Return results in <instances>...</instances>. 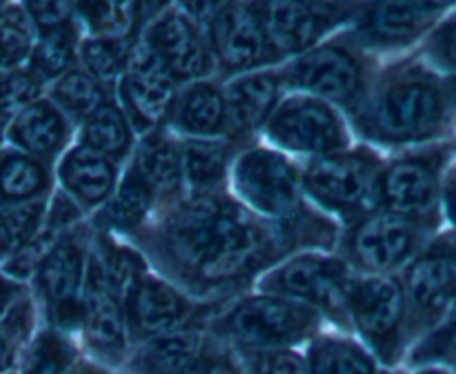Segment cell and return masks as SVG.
Returning <instances> with one entry per match:
<instances>
[{
    "label": "cell",
    "mask_w": 456,
    "mask_h": 374,
    "mask_svg": "<svg viewBox=\"0 0 456 374\" xmlns=\"http://www.w3.org/2000/svg\"><path fill=\"white\" fill-rule=\"evenodd\" d=\"M169 245L178 261L200 279L227 280L248 272L261 258L265 240L243 209L200 200L176 216Z\"/></svg>",
    "instance_id": "cell-1"
},
{
    "label": "cell",
    "mask_w": 456,
    "mask_h": 374,
    "mask_svg": "<svg viewBox=\"0 0 456 374\" xmlns=\"http://www.w3.org/2000/svg\"><path fill=\"white\" fill-rule=\"evenodd\" d=\"M314 323L307 307L283 298H252L236 307L230 316V332L252 347L288 346L305 337Z\"/></svg>",
    "instance_id": "cell-2"
},
{
    "label": "cell",
    "mask_w": 456,
    "mask_h": 374,
    "mask_svg": "<svg viewBox=\"0 0 456 374\" xmlns=\"http://www.w3.org/2000/svg\"><path fill=\"white\" fill-rule=\"evenodd\" d=\"M83 252L69 239L56 240L36 270L38 289L49 305V316L61 328L85 323L87 307L80 305L78 294L83 280Z\"/></svg>",
    "instance_id": "cell-3"
},
{
    "label": "cell",
    "mask_w": 456,
    "mask_h": 374,
    "mask_svg": "<svg viewBox=\"0 0 456 374\" xmlns=\"http://www.w3.org/2000/svg\"><path fill=\"white\" fill-rule=\"evenodd\" d=\"M236 185L249 205L267 214H285L297 205L298 178L274 151H252L236 167Z\"/></svg>",
    "instance_id": "cell-4"
},
{
    "label": "cell",
    "mask_w": 456,
    "mask_h": 374,
    "mask_svg": "<svg viewBox=\"0 0 456 374\" xmlns=\"http://www.w3.org/2000/svg\"><path fill=\"white\" fill-rule=\"evenodd\" d=\"M441 120V98L426 83H403L392 87L374 111V123L387 138L408 141L430 134Z\"/></svg>",
    "instance_id": "cell-5"
},
{
    "label": "cell",
    "mask_w": 456,
    "mask_h": 374,
    "mask_svg": "<svg viewBox=\"0 0 456 374\" xmlns=\"http://www.w3.org/2000/svg\"><path fill=\"white\" fill-rule=\"evenodd\" d=\"M272 138L288 150L323 154L341 142V125L337 116L316 101H289L281 107L270 127Z\"/></svg>",
    "instance_id": "cell-6"
},
{
    "label": "cell",
    "mask_w": 456,
    "mask_h": 374,
    "mask_svg": "<svg viewBox=\"0 0 456 374\" xmlns=\"http://www.w3.org/2000/svg\"><path fill=\"white\" fill-rule=\"evenodd\" d=\"M305 185L323 205L350 209L363 203L374 185V169L354 156H330L312 165Z\"/></svg>",
    "instance_id": "cell-7"
},
{
    "label": "cell",
    "mask_w": 456,
    "mask_h": 374,
    "mask_svg": "<svg viewBox=\"0 0 456 374\" xmlns=\"http://www.w3.org/2000/svg\"><path fill=\"white\" fill-rule=\"evenodd\" d=\"M212 40L218 58L234 69L256 65L267 52L263 20L254 9L243 7V4H232L216 13L212 25Z\"/></svg>",
    "instance_id": "cell-8"
},
{
    "label": "cell",
    "mask_w": 456,
    "mask_h": 374,
    "mask_svg": "<svg viewBox=\"0 0 456 374\" xmlns=\"http://www.w3.org/2000/svg\"><path fill=\"white\" fill-rule=\"evenodd\" d=\"M123 94L129 110L145 123L165 116L174 96V76L150 47L132 56L123 78Z\"/></svg>",
    "instance_id": "cell-9"
},
{
    "label": "cell",
    "mask_w": 456,
    "mask_h": 374,
    "mask_svg": "<svg viewBox=\"0 0 456 374\" xmlns=\"http://www.w3.org/2000/svg\"><path fill=\"white\" fill-rule=\"evenodd\" d=\"M150 49L174 78H194L208 67L203 43L183 13H165L150 34Z\"/></svg>",
    "instance_id": "cell-10"
},
{
    "label": "cell",
    "mask_w": 456,
    "mask_h": 374,
    "mask_svg": "<svg viewBox=\"0 0 456 374\" xmlns=\"http://www.w3.org/2000/svg\"><path fill=\"white\" fill-rule=\"evenodd\" d=\"M297 83L330 101L346 102L359 89V67L341 49L323 47L297 62Z\"/></svg>",
    "instance_id": "cell-11"
},
{
    "label": "cell",
    "mask_w": 456,
    "mask_h": 374,
    "mask_svg": "<svg viewBox=\"0 0 456 374\" xmlns=\"http://www.w3.org/2000/svg\"><path fill=\"white\" fill-rule=\"evenodd\" d=\"M414 232L401 216H372L356 230L354 249L361 261L377 270H392L408 258Z\"/></svg>",
    "instance_id": "cell-12"
},
{
    "label": "cell",
    "mask_w": 456,
    "mask_h": 374,
    "mask_svg": "<svg viewBox=\"0 0 456 374\" xmlns=\"http://www.w3.org/2000/svg\"><path fill=\"white\" fill-rule=\"evenodd\" d=\"M347 301L359 328L372 338L390 337L403 314V292L392 279L361 280Z\"/></svg>",
    "instance_id": "cell-13"
},
{
    "label": "cell",
    "mask_w": 456,
    "mask_h": 374,
    "mask_svg": "<svg viewBox=\"0 0 456 374\" xmlns=\"http://www.w3.org/2000/svg\"><path fill=\"white\" fill-rule=\"evenodd\" d=\"M65 120L47 101H34L22 107L7 125V138L27 156L47 159L65 142Z\"/></svg>",
    "instance_id": "cell-14"
},
{
    "label": "cell",
    "mask_w": 456,
    "mask_h": 374,
    "mask_svg": "<svg viewBox=\"0 0 456 374\" xmlns=\"http://www.w3.org/2000/svg\"><path fill=\"white\" fill-rule=\"evenodd\" d=\"M274 285L279 292L303 301L332 305L343 297L341 267L332 261L303 256L276 272Z\"/></svg>",
    "instance_id": "cell-15"
},
{
    "label": "cell",
    "mask_w": 456,
    "mask_h": 374,
    "mask_svg": "<svg viewBox=\"0 0 456 374\" xmlns=\"http://www.w3.org/2000/svg\"><path fill=\"white\" fill-rule=\"evenodd\" d=\"M387 207L401 216H419L435 205L436 183L430 169L417 160H403L387 169L381 183Z\"/></svg>",
    "instance_id": "cell-16"
},
{
    "label": "cell",
    "mask_w": 456,
    "mask_h": 374,
    "mask_svg": "<svg viewBox=\"0 0 456 374\" xmlns=\"http://www.w3.org/2000/svg\"><path fill=\"white\" fill-rule=\"evenodd\" d=\"M61 181L76 199L96 205L114 185V167L105 154L83 145L65 156L61 163Z\"/></svg>",
    "instance_id": "cell-17"
},
{
    "label": "cell",
    "mask_w": 456,
    "mask_h": 374,
    "mask_svg": "<svg viewBox=\"0 0 456 374\" xmlns=\"http://www.w3.org/2000/svg\"><path fill=\"white\" fill-rule=\"evenodd\" d=\"M132 321L141 332L165 334L185 314V301L165 283L147 279L129 298Z\"/></svg>",
    "instance_id": "cell-18"
},
{
    "label": "cell",
    "mask_w": 456,
    "mask_h": 374,
    "mask_svg": "<svg viewBox=\"0 0 456 374\" xmlns=\"http://www.w3.org/2000/svg\"><path fill=\"white\" fill-rule=\"evenodd\" d=\"M261 20L267 43L279 52H301L319 31L316 13L298 3L267 4Z\"/></svg>",
    "instance_id": "cell-19"
},
{
    "label": "cell",
    "mask_w": 456,
    "mask_h": 374,
    "mask_svg": "<svg viewBox=\"0 0 456 374\" xmlns=\"http://www.w3.org/2000/svg\"><path fill=\"white\" fill-rule=\"evenodd\" d=\"M408 288L414 301L426 310H439L456 297V258L432 254L410 270Z\"/></svg>",
    "instance_id": "cell-20"
},
{
    "label": "cell",
    "mask_w": 456,
    "mask_h": 374,
    "mask_svg": "<svg viewBox=\"0 0 456 374\" xmlns=\"http://www.w3.org/2000/svg\"><path fill=\"white\" fill-rule=\"evenodd\" d=\"M47 190L43 165L22 151L0 154V203H31Z\"/></svg>",
    "instance_id": "cell-21"
},
{
    "label": "cell",
    "mask_w": 456,
    "mask_h": 374,
    "mask_svg": "<svg viewBox=\"0 0 456 374\" xmlns=\"http://www.w3.org/2000/svg\"><path fill=\"white\" fill-rule=\"evenodd\" d=\"M276 101V80L267 74L245 76L227 94V110L239 127L254 129L265 120Z\"/></svg>",
    "instance_id": "cell-22"
},
{
    "label": "cell",
    "mask_w": 456,
    "mask_h": 374,
    "mask_svg": "<svg viewBox=\"0 0 456 374\" xmlns=\"http://www.w3.org/2000/svg\"><path fill=\"white\" fill-rule=\"evenodd\" d=\"M85 337L96 350L116 354L125 347V328L110 292H92L85 303Z\"/></svg>",
    "instance_id": "cell-23"
},
{
    "label": "cell",
    "mask_w": 456,
    "mask_h": 374,
    "mask_svg": "<svg viewBox=\"0 0 456 374\" xmlns=\"http://www.w3.org/2000/svg\"><path fill=\"white\" fill-rule=\"evenodd\" d=\"M199 343L191 334H165L151 341L138 356L142 374H183L194 368Z\"/></svg>",
    "instance_id": "cell-24"
},
{
    "label": "cell",
    "mask_w": 456,
    "mask_h": 374,
    "mask_svg": "<svg viewBox=\"0 0 456 374\" xmlns=\"http://www.w3.org/2000/svg\"><path fill=\"white\" fill-rule=\"evenodd\" d=\"M43 216V199L31 203H0V263L40 234Z\"/></svg>",
    "instance_id": "cell-25"
},
{
    "label": "cell",
    "mask_w": 456,
    "mask_h": 374,
    "mask_svg": "<svg viewBox=\"0 0 456 374\" xmlns=\"http://www.w3.org/2000/svg\"><path fill=\"white\" fill-rule=\"evenodd\" d=\"M227 105L221 92L212 85H196L183 96L181 110H178V123L183 129L194 134H214L223 127Z\"/></svg>",
    "instance_id": "cell-26"
},
{
    "label": "cell",
    "mask_w": 456,
    "mask_h": 374,
    "mask_svg": "<svg viewBox=\"0 0 456 374\" xmlns=\"http://www.w3.org/2000/svg\"><path fill=\"white\" fill-rule=\"evenodd\" d=\"M310 374H374V365L361 347L325 338L312 347Z\"/></svg>",
    "instance_id": "cell-27"
},
{
    "label": "cell",
    "mask_w": 456,
    "mask_h": 374,
    "mask_svg": "<svg viewBox=\"0 0 456 374\" xmlns=\"http://www.w3.org/2000/svg\"><path fill=\"white\" fill-rule=\"evenodd\" d=\"M432 12L435 7L423 3H383L372 9L370 25L381 38H410Z\"/></svg>",
    "instance_id": "cell-28"
},
{
    "label": "cell",
    "mask_w": 456,
    "mask_h": 374,
    "mask_svg": "<svg viewBox=\"0 0 456 374\" xmlns=\"http://www.w3.org/2000/svg\"><path fill=\"white\" fill-rule=\"evenodd\" d=\"M83 138L87 147L101 154H123L129 145V129L116 107L102 105L85 120Z\"/></svg>",
    "instance_id": "cell-29"
},
{
    "label": "cell",
    "mask_w": 456,
    "mask_h": 374,
    "mask_svg": "<svg viewBox=\"0 0 456 374\" xmlns=\"http://www.w3.org/2000/svg\"><path fill=\"white\" fill-rule=\"evenodd\" d=\"M71 56H74V40H71L69 27H58V29L43 31L40 40L31 52L29 69L43 78H61L67 74Z\"/></svg>",
    "instance_id": "cell-30"
},
{
    "label": "cell",
    "mask_w": 456,
    "mask_h": 374,
    "mask_svg": "<svg viewBox=\"0 0 456 374\" xmlns=\"http://www.w3.org/2000/svg\"><path fill=\"white\" fill-rule=\"evenodd\" d=\"M53 101L69 111L71 116L89 118L98 107H102V92L96 80L83 71H67L53 85Z\"/></svg>",
    "instance_id": "cell-31"
},
{
    "label": "cell",
    "mask_w": 456,
    "mask_h": 374,
    "mask_svg": "<svg viewBox=\"0 0 456 374\" xmlns=\"http://www.w3.org/2000/svg\"><path fill=\"white\" fill-rule=\"evenodd\" d=\"M34 52L29 16L20 7H0V62L16 69Z\"/></svg>",
    "instance_id": "cell-32"
},
{
    "label": "cell",
    "mask_w": 456,
    "mask_h": 374,
    "mask_svg": "<svg viewBox=\"0 0 456 374\" xmlns=\"http://www.w3.org/2000/svg\"><path fill=\"white\" fill-rule=\"evenodd\" d=\"M181 154L174 150L169 142L154 141L150 142L145 151L141 154V163H138V176L142 178L150 190L169 191L176 187L178 178H181Z\"/></svg>",
    "instance_id": "cell-33"
},
{
    "label": "cell",
    "mask_w": 456,
    "mask_h": 374,
    "mask_svg": "<svg viewBox=\"0 0 456 374\" xmlns=\"http://www.w3.org/2000/svg\"><path fill=\"white\" fill-rule=\"evenodd\" d=\"M227 151L216 142H187L181 154V167L187 181L194 187H205L216 183L225 172Z\"/></svg>",
    "instance_id": "cell-34"
},
{
    "label": "cell",
    "mask_w": 456,
    "mask_h": 374,
    "mask_svg": "<svg viewBox=\"0 0 456 374\" xmlns=\"http://www.w3.org/2000/svg\"><path fill=\"white\" fill-rule=\"evenodd\" d=\"M76 12L85 18L98 38L123 40L132 31L136 7L129 3H87L78 4Z\"/></svg>",
    "instance_id": "cell-35"
},
{
    "label": "cell",
    "mask_w": 456,
    "mask_h": 374,
    "mask_svg": "<svg viewBox=\"0 0 456 374\" xmlns=\"http://www.w3.org/2000/svg\"><path fill=\"white\" fill-rule=\"evenodd\" d=\"M31 321H34L31 303L25 297L16 298L7 307V312L0 316V374L12 368L18 352L25 346L27 337H29Z\"/></svg>",
    "instance_id": "cell-36"
},
{
    "label": "cell",
    "mask_w": 456,
    "mask_h": 374,
    "mask_svg": "<svg viewBox=\"0 0 456 374\" xmlns=\"http://www.w3.org/2000/svg\"><path fill=\"white\" fill-rule=\"evenodd\" d=\"M71 363V347L56 332H40L22 361V374H65Z\"/></svg>",
    "instance_id": "cell-37"
},
{
    "label": "cell",
    "mask_w": 456,
    "mask_h": 374,
    "mask_svg": "<svg viewBox=\"0 0 456 374\" xmlns=\"http://www.w3.org/2000/svg\"><path fill=\"white\" fill-rule=\"evenodd\" d=\"M150 196L151 190L142 183L141 176H127V181L120 185V190L111 199L107 218L123 230L138 225L145 218L147 207H150Z\"/></svg>",
    "instance_id": "cell-38"
},
{
    "label": "cell",
    "mask_w": 456,
    "mask_h": 374,
    "mask_svg": "<svg viewBox=\"0 0 456 374\" xmlns=\"http://www.w3.org/2000/svg\"><path fill=\"white\" fill-rule=\"evenodd\" d=\"M141 261L134 256L127 249H118L111 254L105 263H102V274H105L107 289H110L111 298L118 301H127L134 297L141 280Z\"/></svg>",
    "instance_id": "cell-39"
},
{
    "label": "cell",
    "mask_w": 456,
    "mask_h": 374,
    "mask_svg": "<svg viewBox=\"0 0 456 374\" xmlns=\"http://www.w3.org/2000/svg\"><path fill=\"white\" fill-rule=\"evenodd\" d=\"M83 61L98 78H114L125 65L123 40L94 38L83 45Z\"/></svg>",
    "instance_id": "cell-40"
},
{
    "label": "cell",
    "mask_w": 456,
    "mask_h": 374,
    "mask_svg": "<svg viewBox=\"0 0 456 374\" xmlns=\"http://www.w3.org/2000/svg\"><path fill=\"white\" fill-rule=\"evenodd\" d=\"M22 9L29 16V20L38 27L40 34L58 29V27H67V20L71 16V7L62 3H27Z\"/></svg>",
    "instance_id": "cell-41"
},
{
    "label": "cell",
    "mask_w": 456,
    "mask_h": 374,
    "mask_svg": "<svg viewBox=\"0 0 456 374\" xmlns=\"http://www.w3.org/2000/svg\"><path fill=\"white\" fill-rule=\"evenodd\" d=\"M254 372L256 374H310V368H305L301 356L294 352L274 350L261 354L254 363Z\"/></svg>",
    "instance_id": "cell-42"
},
{
    "label": "cell",
    "mask_w": 456,
    "mask_h": 374,
    "mask_svg": "<svg viewBox=\"0 0 456 374\" xmlns=\"http://www.w3.org/2000/svg\"><path fill=\"white\" fill-rule=\"evenodd\" d=\"M436 53L445 65L456 67V18L450 20L436 36Z\"/></svg>",
    "instance_id": "cell-43"
},
{
    "label": "cell",
    "mask_w": 456,
    "mask_h": 374,
    "mask_svg": "<svg viewBox=\"0 0 456 374\" xmlns=\"http://www.w3.org/2000/svg\"><path fill=\"white\" fill-rule=\"evenodd\" d=\"M432 350L435 354H456V323L435 338Z\"/></svg>",
    "instance_id": "cell-44"
},
{
    "label": "cell",
    "mask_w": 456,
    "mask_h": 374,
    "mask_svg": "<svg viewBox=\"0 0 456 374\" xmlns=\"http://www.w3.org/2000/svg\"><path fill=\"white\" fill-rule=\"evenodd\" d=\"M13 297H16V285L7 279V276L0 274V316L7 312V307L13 303Z\"/></svg>",
    "instance_id": "cell-45"
},
{
    "label": "cell",
    "mask_w": 456,
    "mask_h": 374,
    "mask_svg": "<svg viewBox=\"0 0 456 374\" xmlns=\"http://www.w3.org/2000/svg\"><path fill=\"white\" fill-rule=\"evenodd\" d=\"M445 209H448V218L456 225V178L445 190Z\"/></svg>",
    "instance_id": "cell-46"
},
{
    "label": "cell",
    "mask_w": 456,
    "mask_h": 374,
    "mask_svg": "<svg viewBox=\"0 0 456 374\" xmlns=\"http://www.w3.org/2000/svg\"><path fill=\"white\" fill-rule=\"evenodd\" d=\"M205 374H239V372H236L234 365L225 363V361H216V363H212L208 370H205Z\"/></svg>",
    "instance_id": "cell-47"
},
{
    "label": "cell",
    "mask_w": 456,
    "mask_h": 374,
    "mask_svg": "<svg viewBox=\"0 0 456 374\" xmlns=\"http://www.w3.org/2000/svg\"><path fill=\"white\" fill-rule=\"evenodd\" d=\"M183 374H205V370L200 368V365H194V368L185 370V372H183Z\"/></svg>",
    "instance_id": "cell-48"
},
{
    "label": "cell",
    "mask_w": 456,
    "mask_h": 374,
    "mask_svg": "<svg viewBox=\"0 0 456 374\" xmlns=\"http://www.w3.org/2000/svg\"><path fill=\"white\" fill-rule=\"evenodd\" d=\"M4 125H7V120H0V141H3V136H4V134H7Z\"/></svg>",
    "instance_id": "cell-49"
},
{
    "label": "cell",
    "mask_w": 456,
    "mask_h": 374,
    "mask_svg": "<svg viewBox=\"0 0 456 374\" xmlns=\"http://www.w3.org/2000/svg\"><path fill=\"white\" fill-rule=\"evenodd\" d=\"M421 374H445V372H441V370H426V372Z\"/></svg>",
    "instance_id": "cell-50"
},
{
    "label": "cell",
    "mask_w": 456,
    "mask_h": 374,
    "mask_svg": "<svg viewBox=\"0 0 456 374\" xmlns=\"http://www.w3.org/2000/svg\"><path fill=\"white\" fill-rule=\"evenodd\" d=\"M454 310H456V297H454Z\"/></svg>",
    "instance_id": "cell-51"
}]
</instances>
